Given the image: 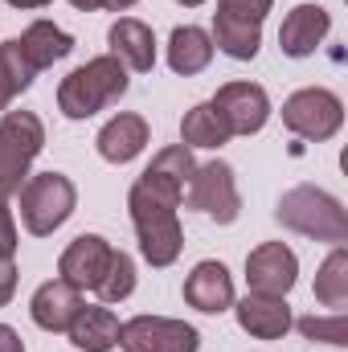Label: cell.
<instances>
[{"label":"cell","instance_id":"cell-30","mask_svg":"<svg viewBox=\"0 0 348 352\" xmlns=\"http://www.w3.org/2000/svg\"><path fill=\"white\" fill-rule=\"evenodd\" d=\"M17 295V263L12 258H0V307Z\"/></svg>","mask_w":348,"mask_h":352},{"label":"cell","instance_id":"cell-31","mask_svg":"<svg viewBox=\"0 0 348 352\" xmlns=\"http://www.w3.org/2000/svg\"><path fill=\"white\" fill-rule=\"evenodd\" d=\"M0 352H25V340H21L8 324H0Z\"/></svg>","mask_w":348,"mask_h":352},{"label":"cell","instance_id":"cell-17","mask_svg":"<svg viewBox=\"0 0 348 352\" xmlns=\"http://www.w3.org/2000/svg\"><path fill=\"white\" fill-rule=\"evenodd\" d=\"M119 316L111 311V307H102V303H83L78 307V316H74V324L66 328L70 332V340H74V349L83 352H111L119 344Z\"/></svg>","mask_w":348,"mask_h":352},{"label":"cell","instance_id":"cell-2","mask_svg":"<svg viewBox=\"0 0 348 352\" xmlns=\"http://www.w3.org/2000/svg\"><path fill=\"white\" fill-rule=\"evenodd\" d=\"M127 94V66L111 54L102 58H90L87 66L70 70L58 87V111L66 119H90L98 115L102 107L119 102Z\"/></svg>","mask_w":348,"mask_h":352},{"label":"cell","instance_id":"cell-3","mask_svg":"<svg viewBox=\"0 0 348 352\" xmlns=\"http://www.w3.org/2000/svg\"><path fill=\"white\" fill-rule=\"evenodd\" d=\"M274 217H279V226H287V230H295L303 238H316V242H336L340 246L348 238L345 205L332 192L316 188V184H299V188L283 192Z\"/></svg>","mask_w":348,"mask_h":352},{"label":"cell","instance_id":"cell-7","mask_svg":"<svg viewBox=\"0 0 348 352\" xmlns=\"http://www.w3.org/2000/svg\"><path fill=\"white\" fill-rule=\"evenodd\" d=\"M119 349L123 352H197L201 336L193 324L173 316H135L119 328Z\"/></svg>","mask_w":348,"mask_h":352},{"label":"cell","instance_id":"cell-21","mask_svg":"<svg viewBox=\"0 0 348 352\" xmlns=\"http://www.w3.org/2000/svg\"><path fill=\"white\" fill-rule=\"evenodd\" d=\"M230 140L234 135L221 123V115L213 111V102H197L184 111V119H180V144L184 148H221Z\"/></svg>","mask_w":348,"mask_h":352},{"label":"cell","instance_id":"cell-19","mask_svg":"<svg viewBox=\"0 0 348 352\" xmlns=\"http://www.w3.org/2000/svg\"><path fill=\"white\" fill-rule=\"evenodd\" d=\"M209 62H213V37L205 29H197V25H176L173 37H168V66H173V74L193 78Z\"/></svg>","mask_w":348,"mask_h":352},{"label":"cell","instance_id":"cell-8","mask_svg":"<svg viewBox=\"0 0 348 352\" xmlns=\"http://www.w3.org/2000/svg\"><path fill=\"white\" fill-rule=\"evenodd\" d=\"M299 278V258L283 242H262L246 254V287L250 295H274L287 299V291Z\"/></svg>","mask_w":348,"mask_h":352},{"label":"cell","instance_id":"cell-28","mask_svg":"<svg viewBox=\"0 0 348 352\" xmlns=\"http://www.w3.org/2000/svg\"><path fill=\"white\" fill-rule=\"evenodd\" d=\"M270 8H274V0H217V12H221V16L250 21V25H262Z\"/></svg>","mask_w":348,"mask_h":352},{"label":"cell","instance_id":"cell-20","mask_svg":"<svg viewBox=\"0 0 348 352\" xmlns=\"http://www.w3.org/2000/svg\"><path fill=\"white\" fill-rule=\"evenodd\" d=\"M213 50L230 54L234 62H250L259 58V45H262V25H250V21H234V16H221L213 12Z\"/></svg>","mask_w":348,"mask_h":352},{"label":"cell","instance_id":"cell-15","mask_svg":"<svg viewBox=\"0 0 348 352\" xmlns=\"http://www.w3.org/2000/svg\"><path fill=\"white\" fill-rule=\"evenodd\" d=\"M148 119L144 115H131V111H119L102 131H98V156L107 160V164H127V160H135L144 148H148Z\"/></svg>","mask_w":348,"mask_h":352},{"label":"cell","instance_id":"cell-12","mask_svg":"<svg viewBox=\"0 0 348 352\" xmlns=\"http://www.w3.org/2000/svg\"><path fill=\"white\" fill-rule=\"evenodd\" d=\"M184 303L197 307V311H205V316L230 311L234 307V278H230V270L221 263H213V258L197 263L193 274L184 278Z\"/></svg>","mask_w":348,"mask_h":352},{"label":"cell","instance_id":"cell-14","mask_svg":"<svg viewBox=\"0 0 348 352\" xmlns=\"http://www.w3.org/2000/svg\"><path fill=\"white\" fill-rule=\"evenodd\" d=\"M107 45H111V58H119L127 70L135 74H148L156 66V37L144 21L135 16H119L107 33Z\"/></svg>","mask_w":348,"mask_h":352},{"label":"cell","instance_id":"cell-26","mask_svg":"<svg viewBox=\"0 0 348 352\" xmlns=\"http://www.w3.org/2000/svg\"><path fill=\"white\" fill-rule=\"evenodd\" d=\"M25 180H29V156L0 135V201L17 197Z\"/></svg>","mask_w":348,"mask_h":352},{"label":"cell","instance_id":"cell-4","mask_svg":"<svg viewBox=\"0 0 348 352\" xmlns=\"http://www.w3.org/2000/svg\"><path fill=\"white\" fill-rule=\"evenodd\" d=\"M74 205H78V188L62 173H37L21 184V221L33 238H50L54 230H62Z\"/></svg>","mask_w":348,"mask_h":352},{"label":"cell","instance_id":"cell-11","mask_svg":"<svg viewBox=\"0 0 348 352\" xmlns=\"http://www.w3.org/2000/svg\"><path fill=\"white\" fill-rule=\"evenodd\" d=\"M332 29V16L324 4H295L287 16H283V29H279V50L287 58H307L316 54V45L328 37Z\"/></svg>","mask_w":348,"mask_h":352},{"label":"cell","instance_id":"cell-18","mask_svg":"<svg viewBox=\"0 0 348 352\" xmlns=\"http://www.w3.org/2000/svg\"><path fill=\"white\" fill-rule=\"evenodd\" d=\"M17 45H21L25 62L41 74V70H50L54 62H62V58L74 50V37H70L66 29H58L54 21H33V25L17 37Z\"/></svg>","mask_w":348,"mask_h":352},{"label":"cell","instance_id":"cell-35","mask_svg":"<svg viewBox=\"0 0 348 352\" xmlns=\"http://www.w3.org/2000/svg\"><path fill=\"white\" fill-rule=\"evenodd\" d=\"M176 4H184V8H197V4H205V0H176Z\"/></svg>","mask_w":348,"mask_h":352},{"label":"cell","instance_id":"cell-5","mask_svg":"<svg viewBox=\"0 0 348 352\" xmlns=\"http://www.w3.org/2000/svg\"><path fill=\"white\" fill-rule=\"evenodd\" d=\"M184 201H188V209L213 217L217 226L238 221V213H242V192H238L234 168H230L226 160L197 164L193 176H188V184H184Z\"/></svg>","mask_w":348,"mask_h":352},{"label":"cell","instance_id":"cell-27","mask_svg":"<svg viewBox=\"0 0 348 352\" xmlns=\"http://www.w3.org/2000/svg\"><path fill=\"white\" fill-rule=\"evenodd\" d=\"M299 332H303L307 340H324V344H336V349L348 344L345 311H332V316H303V320H299Z\"/></svg>","mask_w":348,"mask_h":352},{"label":"cell","instance_id":"cell-9","mask_svg":"<svg viewBox=\"0 0 348 352\" xmlns=\"http://www.w3.org/2000/svg\"><path fill=\"white\" fill-rule=\"evenodd\" d=\"M209 102L221 115V123L230 127V135H254L270 119V98L259 82H226V87H217Z\"/></svg>","mask_w":348,"mask_h":352},{"label":"cell","instance_id":"cell-24","mask_svg":"<svg viewBox=\"0 0 348 352\" xmlns=\"http://www.w3.org/2000/svg\"><path fill=\"white\" fill-rule=\"evenodd\" d=\"M0 135H4L12 148H21L29 160L45 148V127H41V119H37L33 111H4V115H0Z\"/></svg>","mask_w":348,"mask_h":352},{"label":"cell","instance_id":"cell-33","mask_svg":"<svg viewBox=\"0 0 348 352\" xmlns=\"http://www.w3.org/2000/svg\"><path fill=\"white\" fill-rule=\"evenodd\" d=\"M8 4H12V8H45L50 0H8Z\"/></svg>","mask_w":348,"mask_h":352},{"label":"cell","instance_id":"cell-25","mask_svg":"<svg viewBox=\"0 0 348 352\" xmlns=\"http://www.w3.org/2000/svg\"><path fill=\"white\" fill-rule=\"evenodd\" d=\"M131 291H135V263H131V254L115 250V254H111V266H107V274H102V283L94 287V295H98L102 303H123Z\"/></svg>","mask_w":348,"mask_h":352},{"label":"cell","instance_id":"cell-6","mask_svg":"<svg viewBox=\"0 0 348 352\" xmlns=\"http://www.w3.org/2000/svg\"><path fill=\"white\" fill-rule=\"evenodd\" d=\"M340 123H345V102L324 87H303L283 102V127L295 131L299 140L324 144L340 131Z\"/></svg>","mask_w":348,"mask_h":352},{"label":"cell","instance_id":"cell-23","mask_svg":"<svg viewBox=\"0 0 348 352\" xmlns=\"http://www.w3.org/2000/svg\"><path fill=\"white\" fill-rule=\"evenodd\" d=\"M316 299L324 307H332V311H345L348 303V250L345 246H336L320 263V270H316Z\"/></svg>","mask_w":348,"mask_h":352},{"label":"cell","instance_id":"cell-22","mask_svg":"<svg viewBox=\"0 0 348 352\" xmlns=\"http://www.w3.org/2000/svg\"><path fill=\"white\" fill-rule=\"evenodd\" d=\"M33 78H37V70L25 62V54H21L17 37L0 41V115L12 107V98H17L21 90L33 87Z\"/></svg>","mask_w":348,"mask_h":352},{"label":"cell","instance_id":"cell-32","mask_svg":"<svg viewBox=\"0 0 348 352\" xmlns=\"http://www.w3.org/2000/svg\"><path fill=\"white\" fill-rule=\"evenodd\" d=\"M135 0H98V8H111V12H127Z\"/></svg>","mask_w":348,"mask_h":352},{"label":"cell","instance_id":"cell-29","mask_svg":"<svg viewBox=\"0 0 348 352\" xmlns=\"http://www.w3.org/2000/svg\"><path fill=\"white\" fill-rule=\"evenodd\" d=\"M12 254H17V221L8 201H0V258H12Z\"/></svg>","mask_w":348,"mask_h":352},{"label":"cell","instance_id":"cell-13","mask_svg":"<svg viewBox=\"0 0 348 352\" xmlns=\"http://www.w3.org/2000/svg\"><path fill=\"white\" fill-rule=\"evenodd\" d=\"M78 307H83V291H74L66 278L41 283V287L33 291V299H29V316H33V324H37L41 332H66V328L74 324Z\"/></svg>","mask_w":348,"mask_h":352},{"label":"cell","instance_id":"cell-34","mask_svg":"<svg viewBox=\"0 0 348 352\" xmlns=\"http://www.w3.org/2000/svg\"><path fill=\"white\" fill-rule=\"evenodd\" d=\"M70 4H74L78 12H94V8H98V0H70Z\"/></svg>","mask_w":348,"mask_h":352},{"label":"cell","instance_id":"cell-1","mask_svg":"<svg viewBox=\"0 0 348 352\" xmlns=\"http://www.w3.org/2000/svg\"><path fill=\"white\" fill-rule=\"evenodd\" d=\"M180 201H184V184L156 173H144L127 192L131 226L140 234V254L152 266H173L180 258V246H184V230L176 217Z\"/></svg>","mask_w":348,"mask_h":352},{"label":"cell","instance_id":"cell-10","mask_svg":"<svg viewBox=\"0 0 348 352\" xmlns=\"http://www.w3.org/2000/svg\"><path fill=\"white\" fill-rule=\"evenodd\" d=\"M115 246L98 234H78L66 250H62V263H58V278H66L74 291H94L111 266Z\"/></svg>","mask_w":348,"mask_h":352},{"label":"cell","instance_id":"cell-16","mask_svg":"<svg viewBox=\"0 0 348 352\" xmlns=\"http://www.w3.org/2000/svg\"><path fill=\"white\" fill-rule=\"evenodd\" d=\"M234 316H238L242 332H250L259 340H279L295 324L287 299H274V295H246L242 303H234Z\"/></svg>","mask_w":348,"mask_h":352}]
</instances>
